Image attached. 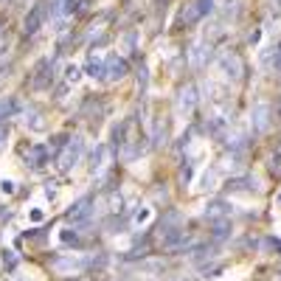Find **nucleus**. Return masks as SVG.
I'll return each instance as SVG.
<instances>
[{"label": "nucleus", "instance_id": "f257e3e1", "mask_svg": "<svg viewBox=\"0 0 281 281\" xmlns=\"http://www.w3.org/2000/svg\"><path fill=\"white\" fill-rule=\"evenodd\" d=\"M51 267L59 273V276H79L82 270L90 267V256H79V253H65V256H57L51 261Z\"/></svg>", "mask_w": 281, "mask_h": 281}, {"label": "nucleus", "instance_id": "f03ea898", "mask_svg": "<svg viewBox=\"0 0 281 281\" xmlns=\"http://www.w3.org/2000/svg\"><path fill=\"white\" fill-rule=\"evenodd\" d=\"M82 152H85V141H82L79 135H73V138H70L62 149H59V155H57V169H59V172H70V169H73V166L82 160Z\"/></svg>", "mask_w": 281, "mask_h": 281}, {"label": "nucleus", "instance_id": "7ed1b4c3", "mask_svg": "<svg viewBox=\"0 0 281 281\" xmlns=\"http://www.w3.org/2000/svg\"><path fill=\"white\" fill-rule=\"evenodd\" d=\"M270 124H273V107L267 101L253 104V110H250V129L253 133H267Z\"/></svg>", "mask_w": 281, "mask_h": 281}, {"label": "nucleus", "instance_id": "20e7f679", "mask_svg": "<svg viewBox=\"0 0 281 281\" xmlns=\"http://www.w3.org/2000/svg\"><path fill=\"white\" fill-rule=\"evenodd\" d=\"M127 73H129V62H127L124 57L113 53V57H107V59H104V79L118 82V79H124Z\"/></svg>", "mask_w": 281, "mask_h": 281}, {"label": "nucleus", "instance_id": "39448f33", "mask_svg": "<svg viewBox=\"0 0 281 281\" xmlns=\"http://www.w3.org/2000/svg\"><path fill=\"white\" fill-rule=\"evenodd\" d=\"M93 197L90 194H85V197H79V200L73 202V205L68 208V219L70 222H85V219H90V214H93Z\"/></svg>", "mask_w": 281, "mask_h": 281}, {"label": "nucleus", "instance_id": "423d86ee", "mask_svg": "<svg viewBox=\"0 0 281 281\" xmlns=\"http://www.w3.org/2000/svg\"><path fill=\"white\" fill-rule=\"evenodd\" d=\"M194 107H197V87L194 85L180 87V93H177V116L189 118L194 113Z\"/></svg>", "mask_w": 281, "mask_h": 281}, {"label": "nucleus", "instance_id": "0eeeda50", "mask_svg": "<svg viewBox=\"0 0 281 281\" xmlns=\"http://www.w3.org/2000/svg\"><path fill=\"white\" fill-rule=\"evenodd\" d=\"M45 17H48V3H37V6H34V9L26 14V23H23L26 28H23V31H26L28 37H31V34H37L40 28H43Z\"/></svg>", "mask_w": 281, "mask_h": 281}, {"label": "nucleus", "instance_id": "6e6552de", "mask_svg": "<svg viewBox=\"0 0 281 281\" xmlns=\"http://www.w3.org/2000/svg\"><path fill=\"white\" fill-rule=\"evenodd\" d=\"M219 70L225 73V79H239L242 76V59H239V53L234 51H225L222 57H219Z\"/></svg>", "mask_w": 281, "mask_h": 281}, {"label": "nucleus", "instance_id": "1a4fd4ad", "mask_svg": "<svg viewBox=\"0 0 281 281\" xmlns=\"http://www.w3.org/2000/svg\"><path fill=\"white\" fill-rule=\"evenodd\" d=\"M189 57H191V65H194V68H205L208 59H211V43H208V40L194 43L191 51H189Z\"/></svg>", "mask_w": 281, "mask_h": 281}, {"label": "nucleus", "instance_id": "9d476101", "mask_svg": "<svg viewBox=\"0 0 281 281\" xmlns=\"http://www.w3.org/2000/svg\"><path fill=\"white\" fill-rule=\"evenodd\" d=\"M107 163H110V146L99 143V146L93 149V155H90V172L93 175H101V172L107 169Z\"/></svg>", "mask_w": 281, "mask_h": 281}, {"label": "nucleus", "instance_id": "9b49d317", "mask_svg": "<svg viewBox=\"0 0 281 281\" xmlns=\"http://www.w3.org/2000/svg\"><path fill=\"white\" fill-rule=\"evenodd\" d=\"M231 208H234V205H231L228 200H211V202L205 205V211H202V214H205V219H211V222H214V219L231 217Z\"/></svg>", "mask_w": 281, "mask_h": 281}, {"label": "nucleus", "instance_id": "f8f14e48", "mask_svg": "<svg viewBox=\"0 0 281 281\" xmlns=\"http://www.w3.org/2000/svg\"><path fill=\"white\" fill-rule=\"evenodd\" d=\"M23 124H26L28 129H31V133H45V118H43V113L40 110H34V107H28L26 113H23Z\"/></svg>", "mask_w": 281, "mask_h": 281}, {"label": "nucleus", "instance_id": "ddd939ff", "mask_svg": "<svg viewBox=\"0 0 281 281\" xmlns=\"http://www.w3.org/2000/svg\"><path fill=\"white\" fill-rule=\"evenodd\" d=\"M228 189L231 191H259L261 186L253 175H248V177H234V180L228 183Z\"/></svg>", "mask_w": 281, "mask_h": 281}, {"label": "nucleus", "instance_id": "4468645a", "mask_svg": "<svg viewBox=\"0 0 281 281\" xmlns=\"http://www.w3.org/2000/svg\"><path fill=\"white\" fill-rule=\"evenodd\" d=\"M45 158H48V146H43V143H34L26 152V163H31V166H43Z\"/></svg>", "mask_w": 281, "mask_h": 281}, {"label": "nucleus", "instance_id": "2eb2a0df", "mask_svg": "<svg viewBox=\"0 0 281 281\" xmlns=\"http://www.w3.org/2000/svg\"><path fill=\"white\" fill-rule=\"evenodd\" d=\"M85 73L90 76V79H104V59H99L96 53H90V59H87V65H85Z\"/></svg>", "mask_w": 281, "mask_h": 281}, {"label": "nucleus", "instance_id": "dca6fc26", "mask_svg": "<svg viewBox=\"0 0 281 281\" xmlns=\"http://www.w3.org/2000/svg\"><path fill=\"white\" fill-rule=\"evenodd\" d=\"M214 256H217V248H214V245H200V248H194L191 250V261H194V265H202V261H211Z\"/></svg>", "mask_w": 281, "mask_h": 281}, {"label": "nucleus", "instance_id": "f3484780", "mask_svg": "<svg viewBox=\"0 0 281 281\" xmlns=\"http://www.w3.org/2000/svg\"><path fill=\"white\" fill-rule=\"evenodd\" d=\"M197 20H202V11H200V6H197V0H194V3H189L186 9H183L180 26H194Z\"/></svg>", "mask_w": 281, "mask_h": 281}, {"label": "nucleus", "instance_id": "a211bd4d", "mask_svg": "<svg viewBox=\"0 0 281 281\" xmlns=\"http://www.w3.org/2000/svg\"><path fill=\"white\" fill-rule=\"evenodd\" d=\"M211 236L217 239V242H222V239L231 236V219H214V228H211Z\"/></svg>", "mask_w": 281, "mask_h": 281}, {"label": "nucleus", "instance_id": "6ab92c4d", "mask_svg": "<svg viewBox=\"0 0 281 281\" xmlns=\"http://www.w3.org/2000/svg\"><path fill=\"white\" fill-rule=\"evenodd\" d=\"M51 85V73H48V62H40L37 76H34V90H45Z\"/></svg>", "mask_w": 281, "mask_h": 281}, {"label": "nucleus", "instance_id": "aec40b11", "mask_svg": "<svg viewBox=\"0 0 281 281\" xmlns=\"http://www.w3.org/2000/svg\"><path fill=\"white\" fill-rule=\"evenodd\" d=\"M166 138H169V127H166V121H163V118H158V121H155V135H152L155 146L166 143Z\"/></svg>", "mask_w": 281, "mask_h": 281}, {"label": "nucleus", "instance_id": "412c9836", "mask_svg": "<svg viewBox=\"0 0 281 281\" xmlns=\"http://www.w3.org/2000/svg\"><path fill=\"white\" fill-rule=\"evenodd\" d=\"M200 189H202V191H214V189H217V169L202 172V177H200Z\"/></svg>", "mask_w": 281, "mask_h": 281}, {"label": "nucleus", "instance_id": "4be33fe9", "mask_svg": "<svg viewBox=\"0 0 281 281\" xmlns=\"http://www.w3.org/2000/svg\"><path fill=\"white\" fill-rule=\"evenodd\" d=\"M14 110H17V101L11 99V96H9V99H3V101H0V121H6L9 116H14Z\"/></svg>", "mask_w": 281, "mask_h": 281}, {"label": "nucleus", "instance_id": "5701e85b", "mask_svg": "<svg viewBox=\"0 0 281 281\" xmlns=\"http://www.w3.org/2000/svg\"><path fill=\"white\" fill-rule=\"evenodd\" d=\"M79 79H82V68L79 65H68V68H65V82H68V85H76Z\"/></svg>", "mask_w": 281, "mask_h": 281}, {"label": "nucleus", "instance_id": "b1692460", "mask_svg": "<svg viewBox=\"0 0 281 281\" xmlns=\"http://www.w3.org/2000/svg\"><path fill=\"white\" fill-rule=\"evenodd\" d=\"M149 219H152V211H149V208H138V211L133 214V222L135 225H146Z\"/></svg>", "mask_w": 281, "mask_h": 281}, {"label": "nucleus", "instance_id": "393cba45", "mask_svg": "<svg viewBox=\"0 0 281 281\" xmlns=\"http://www.w3.org/2000/svg\"><path fill=\"white\" fill-rule=\"evenodd\" d=\"M146 85H149V70L141 65V70H138V93H141V96L146 93Z\"/></svg>", "mask_w": 281, "mask_h": 281}, {"label": "nucleus", "instance_id": "a878e982", "mask_svg": "<svg viewBox=\"0 0 281 281\" xmlns=\"http://www.w3.org/2000/svg\"><path fill=\"white\" fill-rule=\"evenodd\" d=\"M222 14H225V17H236V14H239V3H236V0H234V3H231V0L225 3Z\"/></svg>", "mask_w": 281, "mask_h": 281}, {"label": "nucleus", "instance_id": "bb28decb", "mask_svg": "<svg viewBox=\"0 0 281 281\" xmlns=\"http://www.w3.org/2000/svg\"><path fill=\"white\" fill-rule=\"evenodd\" d=\"M59 239H62L65 245H70V242H76V239H79V234H76V231H62V234H59Z\"/></svg>", "mask_w": 281, "mask_h": 281}, {"label": "nucleus", "instance_id": "cd10ccee", "mask_svg": "<svg viewBox=\"0 0 281 281\" xmlns=\"http://www.w3.org/2000/svg\"><path fill=\"white\" fill-rule=\"evenodd\" d=\"M68 141H70L68 135H57V138H51V149H62Z\"/></svg>", "mask_w": 281, "mask_h": 281}, {"label": "nucleus", "instance_id": "c85d7f7f", "mask_svg": "<svg viewBox=\"0 0 281 281\" xmlns=\"http://www.w3.org/2000/svg\"><path fill=\"white\" fill-rule=\"evenodd\" d=\"M270 172L281 175V155H270Z\"/></svg>", "mask_w": 281, "mask_h": 281}, {"label": "nucleus", "instance_id": "c756f323", "mask_svg": "<svg viewBox=\"0 0 281 281\" xmlns=\"http://www.w3.org/2000/svg\"><path fill=\"white\" fill-rule=\"evenodd\" d=\"M180 180H183V183H189V180H191V163H186V166L180 169Z\"/></svg>", "mask_w": 281, "mask_h": 281}, {"label": "nucleus", "instance_id": "7c9ffc66", "mask_svg": "<svg viewBox=\"0 0 281 281\" xmlns=\"http://www.w3.org/2000/svg\"><path fill=\"white\" fill-rule=\"evenodd\" d=\"M0 191H3V194H14V183L3 180V183H0Z\"/></svg>", "mask_w": 281, "mask_h": 281}, {"label": "nucleus", "instance_id": "2f4dec72", "mask_svg": "<svg viewBox=\"0 0 281 281\" xmlns=\"http://www.w3.org/2000/svg\"><path fill=\"white\" fill-rule=\"evenodd\" d=\"M273 68L281 73V43H278V48H276V59H273Z\"/></svg>", "mask_w": 281, "mask_h": 281}, {"label": "nucleus", "instance_id": "473e14b6", "mask_svg": "<svg viewBox=\"0 0 281 281\" xmlns=\"http://www.w3.org/2000/svg\"><path fill=\"white\" fill-rule=\"evenodd\" d=\"M6 133H9V129H6V121H0V146H3V141H6Z\"/></svg>", "mask_w": 281, "mask_h": 281}, {"label": "nucleus", "instance_id": "72a5a7b5", "mask_svg": "<svg viewBox=\"0 0 281 281\" xmlns=\"http://www.w3.org/2000/svg\"><path fill=\"white\" fill-rule=\"evenodd\" d=\"M3 261H6V265H9V267H14V265H17V259H14V256H11V253H9V256H3Z\"/></svg>", "mask_w": 281, "mask_h": 281}, {"label": "nucleus", "instance_id": "f704fd0d", "mask_svg": "<svg viewBox=\"0 0 281 281\" xmlns=\"http://www.w3.org/2000/svg\"><path fill=\"white\" fill-rule=\"evenodd\" d=\"M31 219L34 222H43V211H31Z\"/></svg>", "mask_w": 281, "mask_h": 281}, {"label": "nucleus", "instance_id": "c9c22d12", "mask_svg": "<svg viewBox=\"0 0 281 281\" xmlns=\"http://www.w3.org/2000/svg\"><path fill=\"white\" fill-rule=\"evenodd\" d=\"M273 11H276V14H281V0H273Z\"/></svg>", "mask_w": 281, "mask_h": 281}, {"label": "nucleus", "instance_id": "e433bc0d", "mask_svg": "<svg viewBox=\"0 0 281 281\" xmlns=\"http://www.w3.org/2000/svg\"><path fill=\"white\" fill-rule=\"evenodd\" d=\"M278 200H281V197H278Z\"/></svg>", "mask_w": 281, "mask_h": 281}]
</instances>
